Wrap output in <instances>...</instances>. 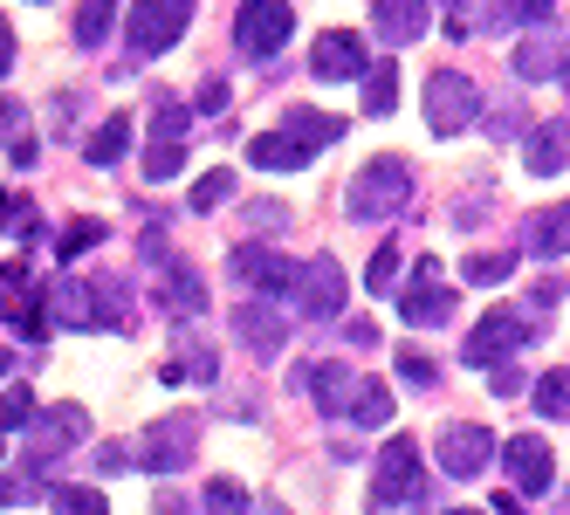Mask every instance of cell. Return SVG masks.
Masks as SVG:
<instances>
[{
  "label": "cell",
  "mask_w": 570,
  "mask_h": 515,
  "mask_svg": "<svg viewBox=\"0 0 570 515\" xmlns=\"http://www.w3.org/2000/svg\"><path fill=\"white\" fill-rule=\"evenodd\" d=\"M344 426H392V392H385V378H364L357 385V406H351Z\"/></svg>",
  "instance_id": "d6a6232c"
},
{
  "label": "cell",
  "mask_w": 570,
  "mask_h": 515,
  "mask_svg": "<svg viewBox=\"0 0 570 515\" xmlns=\"http://www.w3.org/2000/svg\"><path fill=\"white\" fill-rule=\"evenodd\" d=\"M158 303L173 309V324H193V316L207 309V283H199L186 261H166V268H158Z\"/></svg>",
  "instance_id": "d6986e66"
},
{
  "label": "cell",
  "mask_w": 570,
  "mask_h": 515,
  "mask_svg": "<svg viewBox=\"0 0 570 515\" xmlns=\"http://www.w3.org/2000/svg\"><path fill=\"white\" fill-rule=\"evenodd\" d=\"M110 21H117V0H83V8H76V49H104Z\"/></svg>",
  "instance_id": "1f68e13d"
},
{
  "label": "cell",
  "mask_w": 570,
  "mask_h": 515,
  "mask_svg": "<svg viewBox=\"0 0 570 515\" xmlns=\"http://www.w3.org/2000/svg\"><path fill=\"white\" fill-rule=\"evenodd\" d=\"M468 125H481V90L468 83L461 69H433L426 76V131L433 138H454Z\"/></svg>",
  "instance_id": "8992f818"
},
{
  "label": "cell",
  "mask_w": 570,
  "mask_h": 515,
  "mask_svg": "<svg viewBox=\"0 0 570 515\" xmlns=\"http://www.w3.org/2000/svg\"><path fill=\"white\" fill-rule=\"evenodd\" d=\"M563 97H570V62H563Z\"/></svg>",
  "instance_id": "11a10c76"
},
{
  "label": "cell",
  "mask_w": 570,
  "mask_h": 515,
  "mask_svg": "<svg viewBox=\"0 0 570 515\" xmlns=\"http://www.w3.org/2000/svg\"><path fill=\"white\" fill-rule=\"evenodd\" d=\"M495 515H522V495H509V488H502V495H495Z\"/></svg>",
  "instance_id": "f907efd6"
},
{
  "label": "cell",
  "mask_w": 570,
  "mask_h": 515,
  "mask_svg": "<svg viewBox=\"0 0 570 515\" xmlns=\"http://www.w3.org/2000/svg\"><path fill=\"white\" fill-rule=\"evenodd\" d=\"M35 419H42V413H35V392L14 378V385H8V399H0V426H8V433H28Z\"/></svg>",
  "instance_id": "74e56055"
},
{
  "label": "cell",
  "mask_w": 570,
  "mask_h": 515,
  "mask_svg": "<svg viewBox=\"0 0 570 515\" xmlns=\"http://www.w3.org/2000/svg\"><path fill=\"white\" fill-rule=\"evenodd\" d=\"M440 8H446V21H468V0H440Z\"/></svg>",
  "instance_id": "816d5d0a"
},
{
  "label": "cell",
  "mask_w": 570,
  "mask_h": 515,
  "mask_svg": "<svg viewBox=\"0 0 570 515\" xmlns=\"http://www.w3.org/2000/svg\"><path fill=\"white\" fill-rule=\"evenodd\" d=\"M42 296H49V324L97 330V289H90V283H76V275H56Z\"/></svg>",
  "instance_id": "e0dca14e"
},
{
  "label": "cell",
  "mask_w": 570,
  "mask_h": 515,
  "mask_svg": "<svg viewBox=\"0 0 570 515\" xmlns=\"http://www.w3.org/2000/svg\"><path fill=\"white\" fill-rule=\"evenodd\" d=\"M563 62H570V49H563V34H529V42H515V76L522 83H550V76H563Z\"/></svg>",
  "instance_id": "7402d4cb"
},
{
  "label": "cell",
  "mask_w": 570,
  "mask_h": 515,
  "mask_svg": "<svg viewBox=\"0 0 570 515\" xmlns=\"http://www.w3.org/2000/svg\"><path fill=\"white\" fill-rule=\"evenodd\" d=\"M262 515H289V508H282V502H262Z\"/></svg>",
  "instance_id": "db71d44e"
},
{
  "label": "cell",
  "mask_w": 570,
  "mask_h": 515,
  "mask_svg": "<svg viewBox=\"0 0 570 515\" xmlns=\"http://www.w3.org/2000/svg\"><path fill=\"white\" fill-rule=\"evenodd\" d=\"M282 131H289L296 145H309V151H323V145H337V138H344V117H323V110H309V103H289Z\"/></svg>",
  "instance_id": "d4e9b609"
},
{
  "label": "cell",
  "mask_w": 570,
  "mask_h": 515,
  "mask_svg": "<svg viewBox=\"0 0 570 515\" xmlns=\"http://www.w3.org/2000/svg\"><path fill=\"white\" fill-rule=\"evenodd\" d=\"M255 502H248V488L240 482H207V515H248Z\"/></svg>",
  "instance_id": "60d3db41"
},
{
  "label": "cell",
  "mask_w": 570,
  "mask_h": 515,
  "mask_svg": "<svg viewBox=\"0 0 570 515\" xmlns=\"http://www.w3.org/2000/svg\"><path fill=\"white\" fill-rule=\"evenodd\" d=\"M392 110H399V56L372 62V76H364V117H392Z\"/></svg>",
  "instance_id": "4dcf8cb0"
},
{
  "label": "cell",
  "mask_w": 570,
  "mask_h": 515,
  "mask_svg": "<svg viewBox=\"0 0 570 515\" xmlns=\"http://www.w3.org/2000/svg\"><path fill=\"white\" fill-rule=\"evenodd\" d=\"M446 515H495V508H446Z\"/></svg>",
  "instance_id": "f5cc1de1"
},
{
  "label": "cell",
  "mask_w": 570,
  "mask_h": 515,
  "mask_svg": "<svg viewBox=\"0 0 570 515\" xmlns=\"http://www.w3.org/2000/svg\"><path fill=\"white\" fill-rule=\"evenodd\" d=\"M309 76H323V83H364L372 76V49H364V34L351 28H323L316 42H309Z\"/></svg>",
  "instance_id": "7c38bea8"
},
{
  "label": "cell",
  "mask_w": 570,
  "mask_h": 515,
  "mask_svg": "<svg viewBox=\"0 0 570 515\" xmlns=\"http://www.w3.org/2000/svg\"><path fill=\"white\" fill-rule=\"evenodd\" d=\"M125 151H131V117H125V110H110L104 125L83 138V158H90V166H117Z\"/></svg>",
  "instance_id": "4316f807"
},
{
  "label": "cell",
  "mask_w": 570,
  "mask_h": 515,
  "mask_svg": "<svg viewBox=\"0 0 570 515\" xmlns=\"http://www.w3.org/2000/svg\"><path fill=\"white\" fill-rule=\"evenodd\" d=\"M399 316H405V324H420V330L454 324V316H461V289L440 275V261H433V255H420V261H413V275H405V289H399Z\"/></svg>",
  "instance_id": "3957f363"
},
{
  "label": "cell",
  "mask_w": 570,
  "mask_h": 515,
  "mask_svg": "<svg viewBox=\"0 0 570 515\" xmlns=\"http://www.w3.org/2000/svg\"><path fill=\"white\" fill-rule=\"evenodd\" d=\"M509 268H515L509 255H474V261H468V283H481V289H502V283H509Z\"/></svg>",
  "instance_id": "ee69618b"
},
{
  "label": "cell",
  "mask_w": 570,
  "mask_h": 515,
  "mask_svg": "<svg viewBox=\"0 0 570 515\" xmlns=\"http://www.w3.org/2000/svg\"><path fill=\"white\" fill-rule=\"evenodd\" d=\"M488 392H495V399H522V392H537V385H529V378L515 372V358H509V365L488 372Z\"/></svg>",
  "instance_id": "7dc6e473"
},
{
  "label": "cell",
  "mask_w": 570,
  "mask_h": 515,
  "mask_svg": "<svg viewBox=\"0 0 570 515\" xmlns=\"http://www.w3.org/2000/svg\"><path fill=\"white\" fill-rule=\"evenodd\" d=\"M234 200V166H220V172H199L193 186H186V214H220Z\"/></svg>",
  "instance_id": "f546056e"
},
{
  "label": "cell",
  "mask_w": 570,
  "mask_h": 515,
  "mask_svg": "<svg viewBox=\"0 0 570 515\" xmlns=\"http://www.w3.org/2000/svg\"><path fill=\"white\" fill-rule=\"evenodd\" d=\"M522 166L537 172V179H557L570 166V117H557V125H537L522 145Z\"/></svg>",
  "instance_id": "ffe728a7"
},
{
  "label": "cell",
  "mask_w": 570,
  "mask_h": 515,
  "mask_svg": "<svg viewBox=\"0 0 570 515\" xmlns=\"http://www.w3.org/2000/svg\"><path fill=\"white\" fill-rule=\"evenodd\" d=\"M344 296H351L344 261H337V255H309L289 303H296V316H309V324H337V316H344Z\"/></svg>",
  "instance_id": "30bf717a"
},
{
  "label": "cell",
  "mask_w": 570,
  "mask_h": 515,
  "mask_svg": "<svg viewBox=\"0 0 570 515\" xmlns=\"http://www.w3.org/2000/svg\"><path fill=\"white\" fill-rule=\"evenodd\" d=\"M399 378L413 385V392H426V385L440 378V365H433V358H420V350H399Z\"/></svg>",
  "instance_id": "bcb514c9"
},
{
  "label": "cell",
  "mask_w": 570,
  "mask_h": 515,
  "mask_svg": "<svg viewBox=\"0 0 570 515\" xmlns=\"http://www.w3.org/2000/svg\"><path fill=\"white\" fill-rule=\"evenodd\" d=\"M405 200H413V166L385 151V158H372V166L351 179L344 214L351 220H392V214H405Z\"/></svg>",
  "instance_id": "6da1fadb"
},
{
  "label": "cell",
  "mask_w": 570,
  "mask_h": 515,
  "mask_svg": "<svg viewBox=\"0 0 570 515\" xmlns=\"http://www.w3.org/2000/svg\"><path fill=\"white\" fill-rule=\"evenodd\" d=\"M0 145H8V166H14V172H28L35 158H42V151H35V131H28V110H21L14 97L0 103Z\"/></svg>",
  "instance_id": "83f0119b"
},
{
  "label": "cell",
  "mask_w": 570,
  "mask_h": 515,
  "mask_svg": "<svg viewBox=\"0 0 570 515\" xmlns=\"http://www.w3.org/2000/svg\"><path fill=\"white\" fill-rule=\"evenodd\" d=\"M372 474H379V482H372V502L379 508H426V467H420V447L405 440V433L379 447V467Z\"/></svg>",
  "instance_id": "277c9868"
},
{
  "label": "cell",
  "mask_w": 570,
  "mask_h": 515,
  "mask_svg": "<svg viewBox=\"0 0 570 515\" xmlns=\"http://www.w3.org/2000/svg\"><path fill=\"white\" fill-rule=\"evenodd\" d=\"M537 413L543 419H570V365H557V372L537 378Z\"/></svg>",
  "instance_id": "d590c367"
},
{
  "label": "cell",
  "mask_w": 570,
  "mask_h": 515,
  "mask_svg": "<svg viewBox=\"0 0 570 515\" xmlns=\"http://www.w3.org/2000/svg\"><path fill=\"white\" fill-rule=\"evenodd\" d=\"M296 34V8L289 0H240V14H234V49L248 56V62H268L282 42Z\"/></svg>",
  "instance_id": "52a82bcc"
},
{
  "label": "cell",
  "mask_w": 570,
  "mask_h": 515,
  "mask_svg": "<svg viewBox=\"0 0 570 515\" xmlns=\"http://www.w3.org/2000/svg\"><path fill=\"white\" fill-rule=\"evenodd\" d=\"M186 28H193V0H131L125 42H131V56H166Z\"/></svg>",
  "instance_id": "5b68a950"
},
{
  "label": "cell",
  "mask_w": 570,
  "mask_h": 515,
  "mask_svg": "<svg viewBox=\"0 0 570 515\" xmlns=\"http://www.w3.org/2000/svg\"><path fill=\"white\" fill-rule=\"evenodd\" d=\"M537 337V324H529L522 309H481V324L468 330V344H461V365H474V372H495V365H509L515 350Z\"/></svg>",
  "instance_id": "7a4b0ae2"
},
{
  "label": "cell",
  "mask_w": 570,
  "mask_h": 515,
  "mask_svg": "<svg viewBox=\"0 0 570 515\" xmlns=\"http://www.w3.org/2000/svg\"><path fill=\"white\" fill-rule=\"evenodd\" d=\"M104 241H110V227H104V220H69V227L56 234V255H62V261H76V255L104 248Z\"/></svg>",
  "instance_id": "836d02e7"
},
{
  "label": "cell",
  "mask_w": 570,
  "mask_h": 515,
  "mask_svg": "<svg viewBox=\"0 0 570 515\" xmlns=\"http://www.w3.org/2000/svg\"><path fill=\"white\" fill-rule=\"evenodd\" d=\"M309 158H316V151H309V145H296L289 131H262V138L248 145V166H262V172H303Z\"/></svg>",
  "instance_id": "cb8c5ba5"
},
{
  "label": "cell",
  "mask_w": 570,
  "mask_h": 515,
  "mask_svg": "<svg viewBox=\"0 0 570 515\" xmlns=\"http://www.w3.org/2000/svg\"><path fill=\"white\" fill-rule=\"evenodd\" d=\"M248 227L255 234H282V227H289V207H282V200H248Z\"/></svg>",
  "instance_id": "f6af8a7d"
},
{
  "label": "cell",
  "mask_w": 570,
  "mask_h": 515,
  "mask_svg": "<svg viewBox=\"0 0 570 515\" xmlns=\"http://www.w3.org/2000/svg\"><path fill=\"white\" fill-rule=\"evenodd\" d=\"M502 467H509L515 495H550V482H557V460H550L543 433H515V440L502 447Z\"/></svg>",
  "instance_id": "5bb4252c"
},
{
  "label": "cell",
  "mask_w": 570,
  "mask_h": 515,
  "mask_svg": "<svg viewBox=\"0 0 570 515\" xmlns=\"http://www.w3.org/2000/svg\"><path fill=\"white\" fill-rule=\"evenodd\" d=\"M179 166H186V145H166V138H151V145H145V179H151V186H166Z\"/></svg>",
  "instance_id": "ab89813d"
},
{
  "label": "cell",
  "mask_w": 570,
  "mask_h": 515,
  "mask_svg": "<svg viewBox=\"0 0 570 515\" xmlns=\"http://www.w3.org/2000/svg\"><path fill=\"white\" fill-rule=\"evenodd\" d=\"M186 131H193V110H186L179 97H158V103H151V138L186 145Z\"/></svg>",
  "instance_id": "e575fe53"
},
{
  "label": "cell",
  "mask_w": 570,
  "mask_h": 515,
  "mask_svg": "<svg viewBox=\"0 0 570 515\" xmlns=\"http://www.w3.org/2000/svg\"><path fill=\"white\" fill-rule=\"evenodd\" d=\"M193 110H207V117H220V110H227V83H207V90L193 97Z\"/></svg>",
  "instance_id": "c3c4849f"
},
{
  "label": "cell",
  "mask_w": 570,
  "mask_h": 515,
  "mask_svg": "<svg viewBox=\"0 0 570 515\" xmlns=\"http://www.w3.org/2000/svg\"><path fill=\"white\" fill-rule=\"evenodd\" d=\"M49 502H56V515H110L104 488H90V482H69V488H56Z\"/></svg>",
  "instance_id": "8d00e7d4"
},
{
  "label": "cell",
  "mask_w": 570,
  "mask_h": 515,
  "mask_svg": "<svg viewBox=\"0 0 570 515\" xmlns=\"http://www.w3.org/2000/svg\"><path fill=\"white\" fill-rule=\"evenodd\" d=\"M234 337L255 350V358H282V344H289V316H282L268 296L255 303H234Z\"/></svg>",
  "instance_id": "9a60e30c"
},
{
  "label": "cell",
  "mask_w": 570,
  "mask_h": 515,
  "mask_svg": "<svg viewBox=\"0 0 570 515\" xmlns=\"http://www.w3.org/2000/svg\"><path fill=\"white\" fill-rule=\"evenodd\" d=\"M90 289H97V330H125V337H131V330H138V316H131V289L117 283V275H97Z\"/></svg>",
  "instance_id": "484cf974"
},
{
  "label": "cell",
  "mask_w": 570,
  "mask_h": 515,
  "mask_svg": "<svg viewBox=\"0 0 570 515\" xmlns=\"http://www.w3.org/2000/svg\"><path fill=\"white\" fill-rule=\"evenodd\" d=\"M557 21V0H488L481 28L488 34H509V28H550Z\"/></svg>",
  "instance_id": "603a6c76"
},
{
  "label": "cell",
  "mask_w": 570,
  "mask_h": 515,
  "mask_svg": "<svg viewBox=\"0 0 570 515\" xmlns=\"http://www.w3.org/2000/svg\"><path fill=\"white\" fill-rule=\"evenodd\" d=\"M166 385H179V378H199V385H214L220 378V358H214V344H199V337H179V358L158 372Z\"/></svg>",
  "instance_id": "f1b7e54d"
},
{
  "label": "cell",
  "mask_w": 570,
  "mask_h": 515,
  "mask_svg": "<svg viewBox=\"0 0 570 515\" xmlns=\"http://www.w3.org/2000/svg\"><path fill=\"white\" fill-rule=\"evenodd\" d=\"M227 268H234V283H248L255 296H296V283H303V261L275 255L268 241H234Z\"/></svg>",
  "instance_id": "9c48e42d"
},
{
  "label": "cell",
  "mask_w": 570,
  "mask_h": 515,
  "mask_svg": "<svg viewBox=\"0 0 570 515\" xmlns=\"http://www.w3.org/2000/svg\"><path fill=\"white\" fill-rule=\"evenodd\" d=\"M433 460L446 482H474V474L495 460V433L474 426V419H454V426H440V440H433Z\"/></svg>",
  "instance_id": "8fae6325"
},
{
  "label": "cell",
  "mask_w": 570,
  "mask_h": 515,
  "mask_svg": "<svg viewBox=\"0 0 570 515\" xmlns=\"http://www.w3.org/2000/svg\"><path fill=\"white\" fill-rule=\"evenodd\" d=\"M372 28H379V42H392V49L420 42V34H426V0H372Z\"/></svg>",
  "instance_id": "44dd1931"
},
{
  "label": "cell",
  "mask_w": 570,
  "mask_h": 515,
  "mask_svg": "<svg viewBox=\"0 0 570 515\" xmlns=\"http://www.w3.org/2000/svg\"><path fill=\"white\" fill-rule=\"evenodd\" d=\"M8 241L14 248L35 241V200H28V192H8Z\"/></svg>",
  "instance_id": "b9f144b4"
},
{
  "label": "cell",
  "mask_w": 570,
  "mask_h": 515,
  "mask_svg": "<svg viewBox=\"0 0 570 515\" xmlns=\"http://www.w3.org/2000/svg\"><path fill=\"white\" fill-rule=\"evenodd\" d=\"M399 261H405L399 241H385V248L372 255V268H364V289H372V296H392V289H399Z\"/></svg>",
  "instance_id": "f35d334b"
},
{
  "label": "cell",
  "mask_w": 570,
  "mask_h": 515,
  "mask_svg": "<svg viewBox=\"0 0 570 515\" xmlns=\"http://www.w3.org/2000/svg\"><path fill=\"white\" fill-rule=\"evenodd\" d=\"M138 467L145 474H179L193 454H199V419L193 413H166V419H151L145 433H138Z\"/></svg>",
  "instance_id": "ba28073f"
},
{
  "label": "cell",
  "mask_w": 570,
  "mask_h": 515,
  "mask_svg": "<svg viewBox=\"0 0 570 515\" xmlns=\"http://www.w3.org/2000/svg\"><path fill=\"white\" fill-rule=\"evenodd\" d=\"M522 248L537 255V261H563V255H570V200L529 214V220H522Z\"/></svg>",
  "instance_id": "2e32d148"
},
{
  "label": "cell",
  "mask_w": 570,
  "mask_h": 515,
  "mask_svg": "<svg viewBox=\"0 0 570 515\" xmlns=\"http://www.w3.org/2000/svg\"><path fill=\"white\" fill-rule=\"evenodd\" d=\"M488 138H495V145H509V138H529V117H522V103L488 110Z\"/></svg>",
  "instance_id": "7bdbcfd3"
},
{
  "label": "cell",
  "mask_w": 570,
  "mask_h": 515,
  "mask_svg": "<svg viewBox=\"0 0 570 515\" xmlns=\"http://www.w3.org/2000/svg\"><path fill=\"white\" fill-rule=\"evenodd\" d=\"M357 372H344V365H309V399H316V413L323 419H351V406H357Z\"/></svg>",
  "instance_id": "ac0fdd59"
},
{
  "label": "cell",
  "mask_w": 570,
  "mask_h": 515,
  "mask_svg": "<svg viewBox=\"0 0 570 515\" xmlns=\"http://www.w3.org/2000/svg\"><path fill=\"white\" fill-rule=\"evenodd\" d=\"M83 433H90V413H83V406H49L42 419L21 433V440H28V460H35V467H49L56 454L83 447Z\"/></svg>",
  "instance_id": "4fadbf2b"
},
{
  "label": "cell",
  "mask_w": 570,
  "mask_h": 515,
  "mask_svg": "<svg viewBox=\"0 0 570 515\" xmlns=\"http://www.w3.org/2000/svg\"><path fill=\"white\" fill-rule=\"evenodd\" d=\"M158 515H193V508H186V502H179L173 488H158Z\"/></svg>",
  "instance_id": "681fc988"
}]
</instances>
